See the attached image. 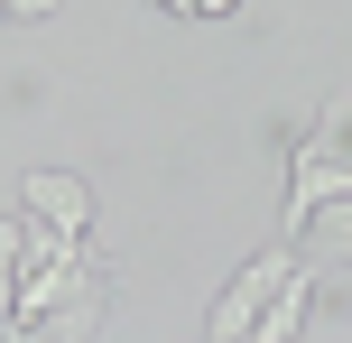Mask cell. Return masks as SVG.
<instances>
[{"mask_svg":"<svg viewBox=\"0 0 352 343\" xmlns=\"http://www.w3.org/2000/svg\"><path fill=\"white\" fill-rule=\"evenodd\" d=\"M343 195H352V148H343L334 121H316L297 148H287V214H278V241L297 251L306 223H316L324 204H343Z\"/></svg>","mask_w":352,"mask_h":343,"instance_id":"cell-1","label":"cell"},{"mask_svg":"<svg viewBox=\"0 0 352 343\" xmlns=\"http://www.w3.org/2000/svg\"><path fill=\"white\" fill-rule=\"evenodd\" d=\"M287 269H297V251H287V241H269V251H250V269L232 278L223 297H213V316H204V343H250V325L269 316V297L287 288Z\"/></svg>","mask_w":352,"mask_h":343,"instance_id":"cell-2","label":"cell"},{"mask_svg":"<svg viewBox=\"0 0 352 343\" xmlns=\"http://www.w3.org/2000/svg\"><path fill=\"white\" fill-rule=\"evenodd\" d=\"M19 214L47 223V232H65V241H84L93 232V186L74 177V167H28V177H19Z\"/></svg>","mask_w":352,"mask_h":343,"instance_id":"cell-3","label":"cell"},{"mask_svg":"<svg viewBox=\"0 0 352 343\" xmlns=\"http://www.w3.org/2000/svg\"><path fill=\"white\" fill-rule=\"evenodd\" d=\"M102 316H111V269L93 260V269L74 278L37 325H19V343H93V334H102Z\"/></svg>","mask_w":352,"mask_h":343,"instance_id":"cell-4","label":"cell"},{"mask_svg":"<svg viewBox=\"0 0 352 343\" xmlns=\"http://www.w3.org/2000/svg\"><path fill=\"white\" fill-rule=\"evenodd\" d=\"M316 297H324V278H316V260L297 251V269H287V288L269 297V316L250 325V343H297V334H306V316H316Z\"/></svg>","mask_w":352,"mask_h":343,"instance_id":"cell-5","label":"cell"},{"mask_svg":"<svg viewBox=\"0 0 352 343\" xmlns=\"http://www.w3.org/2000/svg\"><path fill=\"white\" fill-rule=\"evenodd\" d=\"M306 241H316V251H343V260H352V195H343V204H324V214L306 223ZM306 241H297V251H306Z\"/></svg>","mask_w":352,"mask_h":343,"instance_id":"cell-6","label":"cell"},{"mask_svg":"<svg viewBox=\"0 0 352 343\" xmlns=\"http://www.w3.org/2000/svg\"><path fill=\"white\" fill-rule=\"evenodd\" d=\"M19 251H28V214H0V269H19Z\"/></svg>","mask_w":352,"mask_h":343,"instance_id":"cell-7","label":"cell"},{"mask_svg":"<svg viewBox=\"0 0 352 343\" xmlns=\"http://www.w3.org/2000/svg\"><path fill=\"white\" fill-rule=\"evenodd\" d=\"M19 325V269H0V334Z\"/></svg>","mask_w":352,"mask_h":343,"instance_id":"cell-8","label":"cell"},{"mask_svg":"<svg viewBox=\"0 0 352 343\" xmlns=\"http://www.w3.org/2000/svg\"><path fill=\"white\" fill-rule=\"evenodd\" d=\"M324 121L343 130V148H352V93H334V102H324Z\"/></svg>","mask_w":352,"mask_h":343,"instance_id":"cell-9","label":"cell"},{"mask_svg":"<svg viewBox=\"0 0 352 343\" xmlns=\"http://www.w3.org/2000/svg\"><path fill=\"white\" fill-rule=\"evenodd\" d=\"M241 0H186V19H232Z\"/></svg>","mask_w":352,"mask_h":343,"instance_id":"cell-10","label":"cell"},{"mask_svg":"<svg viewBox=\"0 0 352 343\" xmlns=\"http://www.w3.org/2000/svg\"><path fill=\"white\" fill-rule=\"evenodd\" d=\"M0 10H10V19H47L56 0H0Z\"/></svg>","mask_w":352,"mask_h":343,"instance_id":"cell-11","label":"cell"},{"mask_svg":"<svg viewBox=\"0 0 352 343\" xmlns=\"http://www.w3.org/2000/svg\"><path fill=\"white\" fill-rule=\"evenodd\" d=\"M148 10H176V19H186V0H148Z\"/></svg>","mask_w":352,"mask_h":343,"instance_id":"cell-12","label":"cell"},{"mask_svg":"<svg viewBox=\"0 0 352 343\" xmlns=\"http://www.w3.org/2000/svg\"><path fill=\"white\" fill-rule=\"evenodd\" d=\"M0 343H19V334H0Z\"/></svg>","mask_w":352,"mask_h":343,"instance_id":"cell-13","label":"cell"},{"mask_svg":"<svg viewBox=\"0 0 352 343\" xmlns=\"http://www.w3.org/2000/svg\"><path fill=\"white\" fill-rule=\"evenodd\" d=\"M0 19H10V10H0Z\"/></svg>","mask_w":352,"mask_h":343,"instance_id":"cell-14","label":"cell"}]
</instances>
